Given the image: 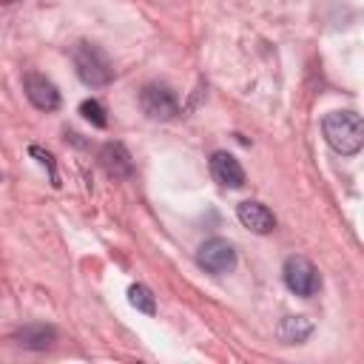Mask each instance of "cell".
<instances>
[{
    "instance_id": "obj_10",
    "label": "cell",
    "mask_w": 364,
    "mask_h": 364,
    "mask_svg": "<svg viewBox=\"0 0 364 364\" xmlns=\"http://www.w3.org/2000/svg\"><path fill=\"white\" fill-rule=\"evenodd\" d=\"M14 338H17L20 347H28V350H46V347L54 344L57 330H54L51 324H28V327H23Z\"/></svg>"
},
{
    "instance_id": "obj_1",
    "label": "cell",
    "mask_w": 364,
    "mask_h": 364,
    "mask_svg": "<svg viewBox=\"0 0 364 364\" xmlns=\"http://www.w3.org/2000/svg\"><path fill=\"white\" fill-rule=\"evenodd\" d=\"M321 131L330 148L344 156L358 154L364 145V122L355 111H330L321 122Z\"/></svg>"
},
{
    "instance_id": "obj_12",
    "label": "cell",
    "mask_w": 364,
    "mask_h": 364,
    "mask_svg": "<svg viewBox=\"0 0 364 364\" xmlns=\"http://www.w3.org/2000/svg\"><path fill=\"white\" fill-rule=\"evenodd\" d=\"M128 301H131L136 310L148 313V316H154V313H156V301H154V293H151L145 284H131V287H128Z\"/></svg>"
},
{
    "instance_id": "obj_5",
    "label": "cell",
    "mask_w": 364,
    "mask_h": 364,
    "mask_svg": "<svg viewBox=\"0 0 364 364\" xmlns=\"http://www.w3.org/2000/svg\"><path fill=\"white\" fill-rule=\"evenodd\" d=\"M139 108L151 119H173L179 114L173 91L168 85H159V82H151L139 91Z\"/></svg>"
},
{
    "instance_id": "obj_6",
    "label": "cell",
    "mask_w": 364,
    "mask_h": 364,
    "mask_svg": "<svg viewBox=\"0 0 364 364\" xmlns=\"http://www.w3.org/2000/svg\"><path fill=\"white\" fill-rule=\"evenodd\" d=\"M23 88H26V97L31 100L34 108H40V111H57L60 108V91L48 77L28 71L23 77Z\"/></svg>"
},
{
    "instance_id": "obj_4",
    "label": "cell",
    "mask_w": 364,
    "mask_h": 364,
    "mask_svg": "<svg viewBox=\"0 0 364 364\" xmlns=\"http://www.w3.org/2000/svg\"><path fill=\"white\" fill-rule=\"evenodd\" d=\"M196 262H199V267H205L208 273L222 276V273H230V270L236 267V250H233V245H230L228 239H219V236H216V239H208V242L199 245Z\"/></svg>"
},
{
    "instance_id": "obj_2",
    "label": "cell",
    "mask_w": 364,
    "mask_h": 364,
    "mask_svg": "<svg viewBox=\"0 0 364 364\" xmlns=\"http://www.w3.org/2000/svg\"><path fill=\"white\" fill-rule=\"evenodd\" d=\"M71 60H74V68H77L80 80L91 88H102L114 80V65H111L108 54L94 43H85V40L77 43L71 48Z\"/></svg>"
},
{
    "instance_id": "obj_13",
    "label": "cell",
    "mask_w": 364,
    "mask_h": 364,
    "mask_svg": "<svg viewBox=\"0 0 364 364\" xmlns=\"http://www.w3.org/2000/svg\"><path fill=\"white\" fill-rule=\"evenodd\" d=\"M80 114L91 122V125H97V128H105V108H102V102H97V100H85L82 105H80Z\"/></svg>"
},
{
    "instance_id": "obj_11",
    "label": "cell",
    "mask_w": 364,
    "mask_h": 364,
    "mask_svg": "<svg viewBox=\"0 0 364 364\" xmlns=\"http://www.w3.org/2000/svg\"><path fill=\"white\" fill-rule=\"evenodd\" d=\"M276 333H279V338L284 344H301L313 333V321L307 316H287V318L279 321V330Z\"/></svg>"
},
{
    "instance_id": "obj_7",
    "label": "cell",
    "mask_w": 364,
    "mask_h": 364,
    "mask_svg": "<svg viewBox=\"0 0 364 364\" xmlns=\"http://www.w3.org/2000/svg\"><path fill=\"white\" fill-rule=\"evenodd\" d=\"M100 165L111 179H128L134 173V159L122 142H105L100 148Z\"/></svg>"
},
{
    "instance_id": "obj_3",
    "label": "cell",
    "mask_w": 364,
    "mask_h": 364,
    "mask_svg": "<svg viewBox=\"0 0 364 364\" xmlns=\"http://www.w3.org/2000/svg\"><path fill=\"white\" fill-rule=\"evenodd\" d=\"M282 273H284V284H287L296 296H301V299L316 296L318 287H321L318 270H316V264H313L307 256H287Z\"/></svg>"
},
{
    "instance_id": "obj_9",
    "label": "cell",
    "mask_w": 364,
    "mask_h": 364,
    "mask_svg": "<svg viewBox=\"0 0 364 364\" xmlns=\"http://www.w3.org/2000/svg\"><path fill=\"white\" fill-rule=\"evenodd\" d=\"M236 216H239V222L247 228V230H253V233H270L273 228H276V219H273V213L262 205V202H253V199H247V202H239V208H236Z\"/></svg>"
},
{
    "instance_id": "obj_14",
    "label": "cell",
    "mask_w": 364,
    "mask_h": 364,
    "mask_svg": "<svg viewBox=\"0 0 364 364\" xmlns=\"http://www.w3.org/2000/svg\"><path fill=\"white\" fill-rule=\"evenodd\" d=\"M31 154H34V156H37V159H40V162H43V165L51 171V179H54V185H57V173H54V162H51V154H46V151H43V148H37V145H31Z\"/></svg>"
},
{
    "instance_id": "obj_8",
    "label": "cell",
    "mask_w": 364,
    "mask_h": 364,
    "mask_svg": "<svg viewBox=\"0 0 364 364\" xmlns=\"http://www.w3.org/2000/svg\"><path fill=\"white\" fill-rule=\"evenodd\" d=\"M210 173L222 188H242L245 185V171H242L239 159L228 151H216L210 156Z\"/></svg>"
}]
</instances>
